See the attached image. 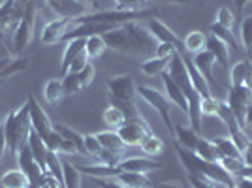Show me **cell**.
<instances>
[{"mask_svg": "<svg viewBox=\"0 0 252 188\" xmlns=\"http://www.w3.org/2000/svg\"><path fill=\"white\" fill-rule=\"evenodd\" d=\"M102 38H104L107 49L126 53V55H149V53L155 55L158 45V42L149 32V29L141 27L136 21L115 27V29L102 34Z\"/></svg>", "mask_w": 252, "mask_h": 188, "instance_id": "obj_1", "label": "cell"}, {"mask_svg": "<svg viewBox=\"0 0 252 188\" xmlns=\"http://www.w3.org/2000/svg\"><path fill=\"white\" fill-rule=\"evenodd\" d=\"M169 77L179 85V89L183 91L187 102H189V119H190V126L200 134L201 132V96L196 93V89L192 87V81H190L189 70H187V64H185V59H183V53L175 51L171 55L168 64Z\"/></svg>", "mask_w": 252, "mask_h": 188, "instance_id": "obj_2", "label": "cell"}, {"mask_svg": "<svg viewBox=\"0 0 252 188\" xmlns=\"http://www.w3.org/2000/svg\"><path fill=\"white\" fill-rule=\"evenodd\" d=\"M4 130H6L8 151L13 157H17L19 151L27 145L32 130L31 117H29V104H23L21 107L13 109L10 115L4 119Z\"/></svg>", "mask_w": 252, "mask_h": 188, "instance_id": "obj_3", "label": "cell"}, {"mask_svg": "<svg viewBox=\"0 0 252 188\" xmlns=\"http://www.w3.org/2000/svg\"><path fill=\"white\" fill-rule=\"evenodd\" d=\"M137 94L157 111L158 115L162 117V121H164V125L168 128V132L175 139V125L171 121V105L173 104L168 100V96L164 93H160V91H157V89H153V87H145V85L137 87Z\"/></svg>", "mask_w": 252, "mask_h": 188, "instance_id": "obj_4", "label": "cell"}, {"mask_svg": "<svg viewBox=\"0 0 252 188\" xmlns=\"http://www.w3.org/2000/svg\"><path fill=\"white\" fill-rule=\"evenodd\" d=\"M107 91L111 96V104L113 105H136V93L137 87L134 83V77L130 73L115 75L107 81Z\"/></svg>", "mask_w": 252, "mask_h": 188, "instance_id": "obj_5", "label": "cell"}, {"mask_svg": "<svg viewBox=\"0 0 252 188\" xmlns=\"http://www.w3.org/2000/svg\"><path fill=\"white\" fill-rule=\"evenodd\" d=\"M119 137L123 139V143L126 147H139V143L153 134V128L149 126V123L141 115L134 117V119H126L125 125L117 130Z\"/></svg>", "mask_w": 252, "mask_h": 188, "instance_id": "obj_6", "label": "cell"}, {"mask_svg": "<svg viewBox=\"0 0 252 188\" xmlns=\"http://www.w3.org/2000/svg\"><path fill=\"white\" fill-rule=\"evenodd\" d=\"M226 104L230 105L231 113L235 115L237 123L245 128V123H247V111H249V107L252 105V89L239 87V85H230Z\"/></svg>", "mask_w": 252, "mask_h": 188, "instance_id": "obj_7", "label": "cell"}, {"mask_svg": "<svg viewBox=\"0 0 252 188\" xmlns=\"http://www.w3.org/2000/svg\"><path fill=\"white\" fill-rule=\"evenodd\" d=\"M32 36H34V4L27 2L21 23H19L17 31L13 32V49H15V53H21L23 49H27L32 42Z\"/></svg>", "mask_w": 252, "mask_h": 188, "instance_id": "obj_8", "label": "cell"}, {"mask_svg": "<svg viewBox=\"0 0 252 188\" xmlns=\"http://www.w3.org/2000/svg\"><path fill=\"white\" fill-rule=\"evenodd\" d=\"M27 104H29V117H31L32 130H34L38 136L42 137V139H45V137L49 136L53 130H55V125L51 123L49 115H47V113L42 109V105L36 102L34 94H29Z\"/></svg>", "mask_w": 252, "mask_h": 188, "instance_id": "obj_9", "label": "cell"}, {"mask_svg": "<svg viewBox=\"0 0 252 188\" xmlns=\"http://www.w3.org/2000/svg\"><path fill=\"white\" fill-rule=\"evenodd\" d=\"M23 11L25 6L17 0H6L4 8L0 10V32L6 36H13V32L17 31L19 23L23 19Z\"/></svg>", "mask_w": 252, "mask_h": 188, "instance_id": "obj_10", "label": "cell"}, {"mask_svg": "<svg viewBox=\"0 0 252 188\" xmlns=\"http://www.w3.org/2000/svg\"><path fill=\"white\" fill-rule=\"evenodd\" d=\"M93 79H94V66H93V64H87L81 72L66 73L63 77L64 93L66 94L81 93L83 89H87L89 85L93 83Z\"/></svg>", "mask_w": 252, "mask_h": 188, "instance_id": "obj_11", "label": "cell"}, {"mask_svg": "<svg viewBox=\"0 0 252 188\" xmlns=\"http://www.w3.org/2000/svg\"><path fill=\"white\" fill-rule=\"evenodd\" d=\"M72 25H74V19H64V17L53 19L43 27L40 38L45 45H55L59 42H64V36L72 29Z\"/></svg>", "mask_w": 252, "mask_h": 188, "instance_id": "obj_12", "label": "cell"}, {"mask_svg": "<svg viewBox=\"0 0 252 188\" xmlns=\"http://www.w3.org/2000/svg\"><path fill=\"white\" fill-rule=\"evenodd\" d=\"M59 17L64 19H77L81 15H87V4H83L81 0H45Z\"/></svg>", "mask_w": 252, "mask_h": 188, "instance_id": "obj_13", "label": "cell"}, {"mask_svg": "<svg viewBox=\"0 0 252 188\" xmlns=\"http://www.w3.org/2000/svg\"><path fill=\"white\" fill-rule=\"evenodd\" d=\"M147 29H149V32L155 36V40H157L158 43H171V45L177 47L179 53H187L185 51V45H183V40H179L177 34L171 31L168 25H164L160 19H157V17L149 19Z\"/></svg>", "mask_w": 252, "mask_h": 188, "instance_id": "obj_14", "label": "cell"}, {"mask_svg": "<svg viewBox=\"0 0 252 188\" xmlns=\"http://www.w3.org/2000/svg\"><path fill=\"white\" fill-rule=\"evenodd\" d=\"M117 167H119L121 171L149 173V171H157V169H160L162 164L157 162L155 158H149V157H132V158H123Z\"/></svg>", "mask_w": 252, "mask_h": 188, "instance_id": "obj_15", "label": "cell"}, {"mask_svg": "<svg viewBox=\"0 0 252 188\" xmlns=\"http://www.w3.org/2000/svg\"><path fill=\"white\" fill-rule=\"evenodd\" d=\"M162 81H164V89H166V96H168L169 102L173 105H177L179 109H181L183 113H187V117H189V102H187L183 91L179 89V85L169 77L168 72L162 73Z\"/></svg>", "mask_w": 252, "mask_h": 188, "instance_id": "obj_16", "label": "cell"}, {"mask_svg": "<svg viewBox=\"0 0 252 188\" xmlns=\"http://www.w3.org/2000/svg\"><path fill=\"white\" fill-rule=\"evenodd\" d=\"M230 79L231 85H239V87H247L252 89V61L245 59L239 63L233 64V68L230 70Z\"/></svg>", "mask_w": 252, "mask_h": 188, "instance_id": "obj_17", "label": "cell"}, {"mask_svg": "<svg viewBox=\"0 0 252 188\" xmlns=\"http://www.w3.org/2000/svg\"><path fill=\"white\" fill-rule=\"evenodd\" d=\"M31 61L27 57H6V59H0V79H8L13 77L17 73L25 72L29 68Z\"/></svg>", "mask_w": 252, "mask_h": 188, "instance_id": "obj_18", "label": "cell"}, {"mask_svg": "<svg viewBox=\"0 0 252 188\" xmlns=\"http://www.w3.org/2000/svg\"><path fill=\"white\" fill-rule=\"evenodd\" d=\"M207 51L215 57L217 64H220L224 70L230 72V49H228L226 43L219 38H215V36H209L207 38Z\"/></svg>", "mask_w": 252, "mask_h": 188, "instance_id": "obj_19", "label": "cell"}, {"mask_svg": "<svg viewBox=\"0 0 252 188\" xmlns=\"http://www.w3.org/2000/svg\"><path fill=\"white\" fill-rule=\"evenodd\" d=\"M183 59H185V64H187V70H189V75H190V81H192V87L196 89V93L200 94L201 98L213 96V94H211V85L207 83V81H205V77L198 72V68L194 66V63L190 61L185 53H183Z\"/></svg>", "mask_w": 252, "mask_h": 188, "instance_id": "obj_20", "label": "cell"}, {"mask_svg": "<svg viewBox=\"0 0 252 188\" xmlns=\"http://www.w3.org/2000/svg\"><path fill=\"white\" fill-rule=\"evenodd\" d=\"M192 63H194V66L198 68V72L205 77V81H207V83L217 85V81L213 79V68H215L217 61H215V57H213L207 49H205V51H201V53H198V55H194Z\"/></svg>", "mask_w": 252, "mask_h": 188, "instance_id": "obj_21", "label": "cell"}, {"mask_svg": "<svg viewBox=\"0 0 252 188\" xmlns=\"http://www.w3.org/2000/svg\"><path fill=\"white\" fill-rule=\"evenodd\" d=\"M85 43H87V38H75V40H70L66 49H64L63 61H61V77H64L68 70H70V64L74 61L79 53L85 51Z\"/></svg>", "mask_w": 252, "mask_h": 188, "instance_id": "obj_22", "label": "cell"}, {"mask_svg": "<svg viewBox=\"0 0 252 188\" xmlns=\"http://www.w3.org/2000/svg\"><path fill=\"white\" fill-rule=\"evenodd\" d=\"M64 96H66V93H64L63 77L61 79H49L47 83L43 85V98L51 107H57L61 104Z\"/></svg>", "mask_w": 252, "mask_h": 188, "instance_id": "obj_23", "label": "cell"}, {"mask_svg": "<svg viewBox=\"0 0 252 188\" xmlns=\"http://www.w3.org/2000/svg\"><path fill=\"white\" fill-rule=\"evenodd\" d=\"M126 188H151V181L145 173H136V171H119V175L113 177Z\"/></svg>", "mask_w": 252, "mask_h": 188, "instance_id": "obj_24", "label": "cell"}, {"mask_svg": "<svg viewBox=\"0 0 252 188\" xmlns=\"http://www.w3.org/2000/svg\"><path fill=\"white\" fill-rule=\"evenodd\" d=\"M198 139H200V134L192 126H183V125L175 126V139L173 141H177L179 145H183L185 149H189V151L194 153Z\"/></svg>", "mask_w": 252, "mask_h": 188, "instance_id": "obj_25", "label": "cell"}, {"mask_svg": "<svg viewBox=\"0 0 252 188\" xmlns=\"http://www.w3.org/2000/svg\"><path fill=\"white\" fill-rule=\"evenodd\" d=\"M183 45H185V51L187 53L198 55V53L207 49V36H205L201 31H190L189 34L185 36Z\"/></svg>", "mask_w": 252, "mask_h": 188, "instance_id": "obj_26", "label": "cell"}, {"mask_svg": "<svg viewBox=\"0 0 252 188\" xmlns=\"http://www.w3.org/2000/svg\"><path fill=\"white\" fill-rule=\"evenodd\" d=\"M79 171L93 179H113L119 175L117 166H105V164H96V166H79Z\"/></svg>", "mask_w": 252, "mask_h": 188, "instance_id": "obj_27", "label": "cell"}, {"mask_svg": "<svg viewBox=\"0 0 252 188\" xmlns=\"http://www.w3.org/2000/svg\"><path fill=\"white\" fill-rule=\"evenodd\" d=\"M194 153L200 158H203V160H207V162H219L220 160V155H219V149L215 145V141L213 139H205V137L201 136L198 139V143H196Z\"/></svg>", "mask_w": 252, "mask_h": 188, "instance_id": "obj_28", "label": "cell"}, {"mask_svg": "<svg viewBox=\"0 0 252 188\" xmlns=\"http://www.w3.org/2000/svg\"><path fill=\"white\" fill-rule=\"evenodd\" d=\"M0 185L4 188H21L31 187V181L23 169H10L0 177Z\"/></svg>", "mask_w": 252, "mask_h": 188, "instance_id": "obj_29", "label": "cell"}, {"mask_svg": "<svg viewBox=\"0 0 252 188\" xmlns=\"http://www.w3.org/2000/svg\"><path fill=\"white\" fill-rule=\"evenodd\" d=\"M139 149H141L149 158H157L166 151V143H164V139H160V137L153 132V134H149V136L139 143Z\"/></svg>", "mask_w": 252, "mask_h": 188, "instance_id": "obj_30", "label": "cell"}, {"mask_svg": "<svg viewBox=\"0 0 252 188\" xmlns=\"http://www.w3.org/2000/svg\"><path fill=\"white\" fill-rule=\"evenodd\" d=\"M27 145L31 147L32 155H34V158H36V162L40 164V167H42L43 171H45V157H47V147H45V143H43V139L34 130H31V136H29V141H27Z\"/></svg>", "mask_w": 252, "mask_h": 188, "instance_id": "obj_31", "label": "cell"}, {"mask_svg": "<svg viewBox=\"0 0 252 188\" xmlns=\"http://www.w3.org/2000/svg\"><path fill=\"white\" fill-rule=\"evenodd\" d=\"M96 137H98V141L102 143L105 151H119V153H125L126 151V145L123 143V139L119 137L117 130H104V132L96 134Z\"/></svg>", "mask_w": 252, "mask_h": 188, "instance_id": "obj_32", "label": "cell"}, {"mask_svg": "<svg viewBox=\"0 0 252 188\" xmlns=\"http://www.w3.org/2000/svg\"><path fill=\"white\" fill-rule=\"evenodd\" d=\"M169 59H160V57H151L147 61L141 63V73H145L147 77H157L168 70Z\"/></svg>", "mask_w": 252, "mask_h": 188, "instance_id": "obj_33", "label": "cell"}, {"mask_svg": "<svg viewBox=\"0 0 252 188\" xmlns=\"http://www.w3.org/2000/svg\"><path fill=\"white\" fill-rule=\"evenodd\" d=\"M215 145L219 149V155L220 158H235V160H245L243 153L237 149V145L231 141L230 137H219V139H213Z\"/></svg>", "mask_w": 252, "mask_h": 188, "instance_id": "obj_34", "label": "cell"}, {"mask_svg": "<svg viewBox=\"0 0 252 188\" xmlns=\"http://www.w3.org/2000/svg\"><path fill=\"white\" fill-rule=\"evenodd\" d=\"M105 49H107V45H105L102 34H94V36H89V38H87L85 51H87V55H89V59H91V61L100 59V57L105 53Z\"/></svg>", "mask_w": 252, "mask_h": 188, "instance_id": "obj_35", "label": "cell"}, {"mask_svg": "<svg viewBox=\"0 0 252 188\" xmlns=\"http://www.w3.org/2000/svg\"><path fill=\"white\" fill-rule=\"evenodd\" d=\"M102 119H104V125H107L109 130H119L121 126L125 125V121H126L125 113H123V111L113 104L107 105V109L104 111Z\"/></svg>", "mask_w": 252, "mask_h": 188, "instance_id": "obj_36", "label": "cell"}, {"mask_svg": "<svg viewBox=\"0 0 252 188\" xmlns=\"http://www.w3.org/2000/svg\"><path fill=\"white\" fill-rule=\"evenodd\" d=\"M55 130H57V132H59L63 137L70 139V141L77 147V153L87 155V149H85V139H83V136H81L79 132H75L74 128H70V126H66V125H55ZM87 157H89V155H87Z\"/></svg>", "mask_w": 252, "mask_h": 188, "instance_id": "obj_37", "label": "cell"}, {"mask_svg": "<svg viewBox=\"0 0 252 188\" xmlns=\"http://www.w3.org/2000/svg\"><path fill=\"white\" fill-rule=\"evenodd\" d=\"M211 34L215 36V38H219V40H222V42L226 43L228 47H231L233 51H239V43H237V40H235V36H233V31H230V29H224V27H220L219 23H213L209 27Z\"/></svg>", "mask_w": 252, "mask_h": 188, "instance_id": "obj_38", "label": "cell"}, {"mask_svg": "<svg viewBox=\"0 0 252 188\" xmlns=\"http://www.w3.org/2000/svg\"><path fill=\"white\" fill-rule=\"evenodd\" d=\"M241 42L247 49V55H252V15L241 21Z\"/></svg>", "mask_w": 252, "mask_h": 188, "instance_id": "obj_39", "label": "cell"}, {"mask_svg": "<svg viewBox=\"0 0 252 188\" xmlns=\"http://www.w3.org/2000/svg\"><path fill=\"white\" fill-rule=\"evenodd\" d=\"M219 107H220L219 98H215V96L201 98V115L203 117H217L219 115Z\"/></svg>", "mask_w": 252, "mask_h": 188, "instance_id": "obj_40", "label": "cell"}, {"mask_svg": "<svg viewBox=\"0 0 252 188\" xmlns=\"http://www.w3.org/2000/svg\"><path fill=\"white\" fill-rule=\"evenodd\" d=\"M83 139H85V149H87V155H89V157L100 158L102 151H104V147H102V143L98 141L96 134H87V136H83Z\"/></svg>", "mask_w": 252, "mask_h": 188, "instance_id": "obj_41", "label": "cell"}, {"mask_svg": "<svg viewBox=\"0 0 252 188\" xmlns=\"http://www.w3.org/2000/svg\"><path fill=\"white\" fill-rule=\"evenodd\" d=\"M215 23H219L224 29L233 31V27H235V13H233L228 6H222L220 10H219V13H217V21Z\"/></svg>", "mask_w": 252, "mask_h": 188, "instance_id": "obj_42", "label": "cell"}, {"mask_svg": "<svg viewBox=\"0 0 252 188\" xmlns=\"http://www.w3.org/2000/svg\"><path fill=\"white\" fill-rule=\"evenodd\" d=\"M115 10H145L147 0H113Z\"/></svg>", "mask_w": 252, "mask_h": 188, "instance_id": "obj_43", "label": "cell"}, {"mask_svg": "<svg viewBox=\"0 0 252 188\" xmlns=\"http://www.w3.org/2000/svg\"><path fill=\"white\" fill-rule=\"evenodd\" d=\"M87 64H91V59H89V55H87V51L79 53L77 57H75L74 61H72V64H70V70H68V73H75V72H81Z\"/></svg>", "mask_w": 252, "mask_h": 188, "instance_id": "obj_44", "label": "cell"}, {"mask_svg": "<svg viewBox=\"0 0 252 188\" xmlns=\"http://www.w3.org/2000/svg\"><path fill=\"white\" fill-rule=\"evenodd\" d=\"M189 183L192 188H219V183H213L201 175H189Z\"/></svg>", "mask_w": 252, "mask_h": 188, "instance_id": "obj_45", "label": "cell"}, {"mask_svg": "<svg viewBox=\"0 0 252 188\" xmlns=\"http://www.w3.org/2000/svg\"><path fill=\"white\" fill-rule=\"evenodd\" d=\"M38 188H64V187H63V183L55 177V175H51L49 171H43L42 179H40V183H38Z\"/></svg>", "mask_w": 252, "mask_h": 188, "instance_id": "obj_46", "label": "cell"}, {"mask_svg": "<svg viewBox=\"0 0 252 188\" xmlns=\"http://www.w3.org/2000/svg\"><path fill=\"white\" fill-rule=\"evenodd\" d=\"M177 51V47L175 45H171V43H158L157 45V51L153 57H160V59H171V55Z\"/></svg>", "mask_w": 252, "mask_h": 188, "instance_id": "obj_47", "label": "cell"}, {"mask_svg": "<svg viewBox=\"0 0 252 188\" xmlns=\"http://www.w3.org/2000/svg\"><path fill=\"white\" fill-rule=\"evenodd\" d=\"M96 185H100V188H126L115 179H96Z\"/></svg>", "mask_w": 252, "mask_h": 188, "instance_id": "obj_48", "label": "cell"}, {"mask_svg": "<svg viewBox=\"0 0 252 188\" xmlns=\"http://www.w3.org/2000/svg\"><path fill=\"white\" fill-rule=\"evenodd\" d=\"M6 149H8V141H6V130H4V123H2V125H0V160H2V157H4Z\"/></svg>", "mask_w": 252, "mask_h": 188, "instance_id": "obj_49", "label": "cell"}, {"mask_svg": "<svg viewBox=\"0 0 252 188\" xmlns=\"http://www.w3.org/2000/svg\"><path fill=\"white\" fill-rule=\"evenodd\" d=\"M252 0H233V4H235V17H243V10H245V6L247 4H251Z\"/></svg>", "mask_w": 252, "mask_h": 188, "instance_id": "obj_50", "label": "cell"}, {"mask_svg": "<svg viewBox=\"0 0 252 188\" xmlns=\"http://www.w3.org/2000/svg\"><path fill=\"white\" fill-rule=\"evenodd\" d=\"M235 188H252V177L235 179Z\"/></svg>", "mask_w": 252, "mask_h": 188, "instance_id": "obj_51", "label": "cell"}, {"mask_svg": "<svg viewBox=\"0 0 252 188\" xmlns=\"http://www.w3.org/2000/svg\"><path fill=\"white\" fill-rule=\"evenodd\" d=\"M157 2H162V4H175V6H189L194 0H157Z\"/></svg>", "mask_w": 252, "mask_h": 188, "instance_id": "obj_52", "label": "cell"}, {"mask_svg": "<svg viewBox=\"0 0 252 188\" xmlns=\"http://www.w3.org/2000/svg\"><path fill=\"white\" fill-rule=\"evenodd\" d=\"M4 4H6V0H0V10L4 8Z\"/></svg>", "mask_w": 252, "mask_h": 188, "instance_id": "obj_53", "label": "cell"}, {"mask_svg": "<svg viewBox=\"0 0 252 188\" xmlns=\"http://www.w3.org/2000/svg\"><path fill=\"white\" fill-rule=\"evenodd\" d=\"M2 83H4V81H2V79H0V87H2Z\"/></svg>", "mask_w": 252, "mask_h": 188, "instance_id": "obj_54", "label": "cell"}, {"mask_svg": "<svg viewBox=\"0 0 252 188\" xmlns=\"http://www.w3.org/2000/svg\"><path fill=\"white\" fill-rule=\"evenodd\" d=\"M21 188H31V187H21Z\"/></svg>", "mask_w": 252, "mask_h": 188, "instance_id": "obj_55", "label": "cell"}]
</instances>
